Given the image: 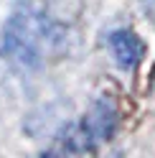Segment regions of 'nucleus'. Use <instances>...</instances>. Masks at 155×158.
<instances>
[{"label": "nucleus", "instance_id": "obj_1", "mask_svg": "<svg viewBox=\"0 0 155 158\" xmlns=\"http://www.w3.org/2000/svg\"><path fill=\"white\" fill-rule=\"evenodd\" d=\"M3 48L23 66H41L66 48V31L41 8L23 3L3 28Z\"/></svg>", "mask_w": 155, "mask_h": 158}, {"label": "nucleus", "instance_id": "obj_2", "mask_svg": "<svg viewBox=\"0 0 155 158\" xmlns=\"http://www.w3.org/2000/svg\"><path fill=\"white\" fill-rule=\"evenodd\" d=\"M81 123L89 130V135L94 138V143L109 140L114 135V127H117V107H114L109 97H99L97 102H92L89 112L84 115Z\"/></svg>", "mask_w": 155, "mask_h": 158}, {"label": "nucleus", "instance_id": "obj_3", "mask_svg": "<svg viewBox=\"0 0 155 158\" xmlns=\"http://www.w3.org/2000/svg\"><path fill=\"white\" fill-rule=\"evenodd\" d=\"M109 46H112L114 61H117L122 69H135L142 61L145 44L135 33H130V31H114L109 36Z\"/></svg>", "mask_w": 155, "mask_h": 158}]
</instances>
